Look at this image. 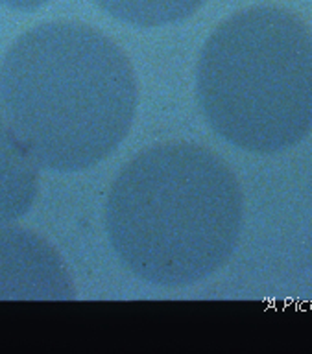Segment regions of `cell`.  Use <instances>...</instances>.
<instances>
[{
  "label": "cell",
  "mask_w": 312,
  "mask_h": 354,
  "mask_svg": "<svg viewBox=\"0 0 312 354\" xmlns=\"http://www.w3.org/2000/svg\"><path fill=\"white\" fill-rule=\"evenodd\" d=\"M139 88L122 50L95 28L46 22L0 65V109L43 170L100 165L134 126Z\"/></svg>",
  "instance_id": "6da1fadb"
},
{
  "label": "cell",
  "mask_w": 312,
  "mask_h": 354,
  "mask_svg": "<svg viewBox=\"0 0 312 354\" xmlns=\"http://www.w3.org/2000/svg\"><path fill=\"white\" fill-rule=\"evenodd\" d=\"M244 198L211 149L172 142L145 149L118 174L106 205L109 243L126 270L154 286H192L237 249Z\"/></svg>",
  "instance_id": "7a4b0ae2"
},
{
  "label": "cell",
  "mask_w": 312,
  "mask_h": 354,
  "mask_svg": "<svg viewBox=\"0 0 312 354\" xmlns=\"http://www.w3.org/2000/svg\"><path fill=\"white\" fill-rule=\"evenodd\" d=\"M196 100L209 127L235 148H294L312 131V32L277 6L235 13L201 48Z\"/></svg>",
  "instance_id": "3957f363"
},
{
  "label": "cell",
  "mask_w": 312,
  "mask_h": 354,
  "mask_svg": "<svg viewBox=\"0 0 312 354\" xmlns=\"http://www.w3.org/2000/svg\"><path fill=\"white\" fill-rule=\"evenodd\" d=\"M67 266L45 238L21 227L0 225V299H74Z\"/></svg>",
  "instance_id": "277c9868"
},
{
  "label": "cell",
  "mask_w": 312,
  "mask_h": 354,
  "mask_svg": "<svg viewBox=\"0 0 312 354\" xmlns=\"http://www.w3.org/2000/svg\"><path fill=\"white\" fill-rule=\"evenodd\" d=\"M39 166L0 109V225L21 220L39 192Z\"/></svg>",
  "instance_id": "5b68a950"
},
{
  "label": "cell",
  "mask_w": 312,
  "mask_h": 354,
  "mask_svg": "<svg viewBox=\"0 0 312 354\" xmlns=\"http://www.w3.org/2000/svg\"><path fill=\"white\" fill-rule=\"evenodd\" d=\"M107 15L135 28H161L187 21L205 0H95Z\"/></svg>",
  "instance_id": "8992f818"
},
{
  "label": "cell",
  "mask_w": 312,
  "mask_h": 354,
  "mask_svg": "<svg viewBox=\"0 0 312 354\" xmlns=\"http://www.w3.org/2000/svg\"><path fill=\"white\" fill-rule=\"evenodd\" d=\"M48 2L51 0H0V6L15 11H35L48 4Z\"/></svg>",
  "instance_id": "52a82bcc"
}]
</instances>
